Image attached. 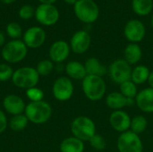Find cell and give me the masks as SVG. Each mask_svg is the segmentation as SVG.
Masks as SVG:
<instances>
[{
  "mask_svg": "<svg viewBox=\"0 0 153 152\" xmlns=\"http://www.w3.org/2000/svg\"><path fill=\"white\" fill-rule=\"evenodd\" d=\"M82 90L87 99L91 101L100 100L106 94V82L102 77L87 75L82 80Z\"/></svg>",
  "mask_w": 153,
  "mask_h": 152,
  "instance_id": "6da1fadb",
  "label": "cell"
},
{
  "mask_svg": "<svg viewBox=\"0 0 153 152\" xmlns=\"http://www.w3.org/2000/svg\"><path fill=\"white\" fill-rule=\"evenodd\" d=\"M74 14L79 21L91 24L100 16V9L94 0H78L74 5Z\"/></svg>",
  "mask_w": 153,
  "mask_h": 152,
  "instance_id": "7a4b0ae2",
  "label": "cell"
},
{
  "mask_svg": "<svg viewBox=\"0 0 153 152\" xmlns=\"http://www.w3.org/2000/svg\"><path fill=\"white\" fill-rule=\"evenodd\" d=\"M24 111L28 120L37 125L46 123L52 115L51 107L44 101L30 102L26 106Z\"/></svg>",
  "mask_w": 153,
  "mask_h": 152,
  "instance_id": "3957f363",
  "label": "cell"
},
{
  "mask_svg": "<svg viewBox=\"0 0 153 152\" xmlns=\"http://www.w3.org/2000/svg\"><path fill=\"white\" fill-rule=\"evenodd\" d=\"M71 131L74 137H76L82 142H87L96 133V125L91 118L81 116L73 121Z\"/></svg>",
  "mask_w": 153,
  "mask_h": 152,
  "instance_id": "277c9868",
  "label": "cell"
},
{
  "mask_svg": "<svg viewBox=\"0 0 153 152\" xmlns=\"http://www.w3.org/2000/svg\"><path fill=\"white\" fill-rule=\"evenodd\" d=\"M39 80V74L32 67H22L13 72L12 81L13 84L22 89H30L37 85Z\"/></svg>",
  "mask_w": 153,
  "mask_h": 152,
  "instance_id": "5b68a950",
  "label": "cell"
},
{
  "mask_svg": "<svg viewBox=\"0 0 153 152\" xmlns=\"http://www.w3.org/2000/svg\"><path fill=\"white\" fill-rule=\"evenodd\" d=\"M27 52L28 47L23 41L13 39L4 44L2 49V56L8 63H18L26 56Z\"/></svg>",
  "mask_w": 153,
  "mask_h": 152,
  "instance_id": "8992f818",
  "label": "cell"
},
{
  "mask_svg": "<svg viewBox=\"0 0 153 152\" xmlns=\"http://www.w3.org/2000/svg\"><path fill=\"white\" fill-rule=\"evenodd\" d=\"M132 66L124 58L117 59L109 65L108 73L112 81L117 84H121L126 81L131 80Z\"/></svg>",
  "mask_w": 153,
  "mask_h": 152,
  "instance_id": "52a82bcc",
  "label": "cell"
},
{
  "mask_svg": "<svg viewBox=\"0 0 153 152\" xmlns=\"http://www.w3.org/2000/svg\"><path fill=\"white\" fill-rule=\"evenodd\" d=\"M117 150L119 152H143V145L139 135L129 130L118 137Z\"/></svg>",
  "mask_w": 153,
  "mask_h": 152,
  "instance_id": "ba28073f",
  "label": "cell"
},
{
  "mask_svg": "<svg viewBox=\"0 0 153 152\" xmlns=\"http://www.w3.org/2000/svg\"><path fill=\"white\" fill-rule=\"evenodd\" d=\"M59 11L52 4H40L35 10L36 20L44 26H52L59 20Z\"/></svg>",
  "mask_w": 153,
  "mask_h": 152,
  "instance_id": "9c48e42d",
  "label": "cell"
},
{
  "mask_svg": "<svg viewBox=\"0 0 153 152\" xmlns=\"http://www.w3.org/2000/svg\"><path fill=\"white\" fill-rule=\"evenodd\" d=\"M124 33L130 43L141 42L146 35V28L144 24L139 20H130L126 22Z\"/></svg>",
  "mask_w": 153,
  "mask_h": 152,
  "instance_id": "30bf717a",
  "label": "cell"
},
{
  "mask_svg": "<svg viewBox=\"0 0 153 152\" xmlns=\"http://www.w3.org/2000/svg\"><path fill=\"white\" fill-rule=\"evenodd\" d=\"M74 94V85L68 77H59L54 82L53 95L59 101H66Z\"/></svg>",
  "mask_w": 153,
  "mask_h": 152,
  "instance_id": "8fae6325",
  "label": "cell"
},
{
  "mask_svg": "<svg viewBox=\"0 0 153 152\" xmlns=\"http://www.w3.org/2000/svg\"><path fill=\"white\" fill-rule=\"evenodd\" d=\"M46 40V32L40 27H30L23 35V42L27 47L38 48L41 47Z\"/></svg>",
  "mask_w": 153,
  "mask_h": 152,
  "instance_id": "7c38bea8",
  "label": "cell"
},
{
  "mask_svg": "<svg viewBox=\"0 0 153 152\" xmlns=\"http://www.w3.org/2000/svg\"><path fill=\"white\" fill-rule=\"evenodd\" d=\"M91 36L86 30H81L76 31L70 41V48L75 54L85 53L91 46Z\"/></svg>",
  "mask_w": 153,
  "mask_h": 152,
  "instance_id": "4fadbf2b",
  "label": "cell"
},
{
  "mask_svg": "<svg viewBox=\"0 0 153 152\" xmlns=\"http://www.w3.org/2000/svg\"><path fill=\"white\" fill-rule=\"evenodd\" d=\"M131 117L130 116L125 112L124 110H116L109 116V124L111 127L118 132V133H125L129 131L131 126Z\"/></svg>",
  "mask_w": 153,
  "mask_h": 152,
  "instance_id": "5bb4252c",
  "label": "cell"
},
{
  "mask_svg": "<svg viewBox=\"0 0 153 152\" xmlns=\"http://www.w3.org/2000/svg\"><path fill=\"white\" fill-rule=\"evenodd\" d=\"M106 104L109 108L113 109L114 111L122 110V108H124L125 107L134 105L135 99L126 98L122 93H120V91H113L108 94L106 98Z\"/></svg>",
  "mask_w": 153,
  "mask_h": 152,
  "instance_id": "9a60e30c",
  "label": "cell"
},
{
  "mask_svg": "<svg viewBox=\"0 0 153 152\" xmlns=\"http://www.w3.org/2000/svg\"><path fill=\"white\" fill-rule=\"evenodd\" d=\"M70 46L64 40H57L54 42L49 48V56L52 61L56 63H62L70 54Z\"/></svg>",
  "mask_w": 153,
  "mask_h": 152,
  "instance_id": "2e32d148",
  "label": "cell"
},
{
  "mask_svg": "<svg viewBox=\"0 0 153 152\" xmlns=\"http://www.w3.org/2000/svg\"><path fill=\"white\" fill-rule=\"evenodd\" d=\"M135 104L144 113H153V89L146 88L138 92Z\"/></svg>",
  "mask_w": 153,
  "mask_h": 152,
  "instance_id": "e0dca14e",
  "label": "cell"
},
{
  "mask_svg": "<svg viewBox=\"0 0 153 152\" xmlns=\"http://www.w3.org/2000/svg\"><path fill=\"white\" fill-rule=\"evenodd\" d=\"M3 106L4 109L14 116L21 115L25 110V104L23 100L16 95H8L4 99Z\"/></svg>",
  "mask_w": 153,
  "mask_h": 152,
  "instance_id": "ac0fdd59",
  "label": "cell"
},
{
  "mask_svg": "<svg viewBox=\"0 0 153 152\" xmlns=\"http://www.w3.org/2000/svg\"><path fill=\"white\" fill-rule=\"evenodd\" d=\"M85 70L87 73V75H95L102 77L107 73V67L96 57H90L86 60L85 64Z\"/></svg>",
  "mask_w": 153,
  "mask_h": 152,
  "instance_id": "d6986e66",
  "label": "cell"
},
{
  "mask_svg": "<svg viewBox=\"0 0 153 152\" xmlns=\"http://www.w3.org/2000/svg\"><path fill=\"white\" fill-rule=\"evenodd\" d=\"M143 56V51L141 47L137 43L128 44L124 50V59L129 65L137 64Z\"/></svg>",
  "mask_w": 153,
  "mask_h": 152,
  "instance_id": "ffe728a7",
  "label": "cell"
},
{
  "mask_svg": "<svg viewBox=\"0 0 153 152\" xmlns=\"http://www.w3.org/2000/svg\"><path fill=\"white\" fill-rule=\"evenodd\" d=\"M65 73L74 80H83L87 76L84 65L78 61H71L65 65Z\"/></svg>",
  "mask_w": 153,
  "mask_h": 152,
  "instance_id": "44dd1931",
  "label": "cell"
},
{
  "mask_svg": "<svg viewBox=\"0 0 153 152\" xmlns=\"http://www.w3.org/2000/svg\"><path fill=\"white\" fill-rule=\"evenodd\" d=\"M83 142L76 137H68L65 139L60 144L61 152H83Z\"/></svg>",
  "mask_w": 153,
  "mask_h": 152,
  "instance_id": "7402d4cb",
  "label": "cell"
},
{
  "mask_svg": "<svg viewBox=\"0 0 153 152\" xmlns=\"http://www.w3.org/2000/svg\"><path fill=\"white\" fill-rule=\"evenodd\" d=\"M150 73H151V71L149 70L147 66L143 65H137L132 71L131 81L134 82L136 85L143 84L146 82H148Z\"/></svg>",
  "mask_w": 153,
  "mask_h": 152,
  "instance_id": "603a6c76",
  "label": "cell"
},
{
  "mask_svg": "<svg viewBox=\"0 0 153 152\" xmlns=\"http://www.w3.org/2000/svg\"><path fill=\"white\" fill-rule=\"evenodd\" d=\"M132 8L137 15H148L152 12L153 0H133Z\"/></svg>",
  "mask_w": 153,
  "mask_h": 152,
  "instance_id": "cb8c5ba5",
  "label": "cell"
},
{
  "mask_svg": "<svg viewBox=\"0 0 153 152\" xmlns=\"http://www.w3.org/2000/svg\"><path fill=\"white\" fill-rule=\"evenodd\" d=\"M147 125H148V121L146 117H144L143 116H135L131 120L130 131L139 135L143 132H145Z\"/></svg>",
  "mask_w": 153,
  "mask_h": 152,
  "instance_id": "d4e9b609",
  "label": "cell"
},
{
  "mask_svg": "<svg viewBox=\"0 0 153 152\" xmlns=\"http://www.w3.org/2000/svg\"><path fill=\"white\" fill-rule=\"evenodd\" d=\"M120 93L127 99H134L138 94L137 85L131 80L126 81L120 84Z\"/></svg>",
  "mask_w": 153,
  "mask_h": 152,
  "instance_id": "484cf974",
  "label": "cell"
},
{
  "mask_svg": "<svg viewBox=\"0 0 153 152\" xmlns=\"http://www.w3.org/2000/svg\"><path fill=\"white\" fill-rule=\"evenodd\" d=\"M28 125V118L26 116L17 115L14 116L10 121V128L14 132H20L25 129Z\"/></svg>",
  "mask_w": 153,
  "mask_h": 152,
  "instance_id": "4316f807",
  "label": "cell"
},
{
  "mask_svg": "<svg viewBox=\"0 0 153 152\" xmlns=\"http://www.w3.org/2000/svg\"><path fill=\"white\" fill-rule=\"evenodd\" d=\"M6 33L10 38H12L13 39H18L22 34V30L19 23L13 22H10L7 24Z\"/></svg>",
  "mask_w": 153,
  "mask_h": 152,
  "instance_id": "83f0119b",
  "label": "cell"
},
{
  "mask_svg": "<svg viewBox=\"0 0 153 152\" xmlns=\"http://www.w3.org/2000/svg\"><path fill=\"white\" fill-rule=\"evenodd\" d=\"M54 68V65L49 60H42L38 64L37 66V72L39 75L46 76L48 75Z\"/></svg>",
  "mask_w": 153,
  "mask_h": 152,
  "instance_id": "f1b7e54d",
  "label": "cell"
},
{
  "mask_svg": "<svg viewBox=\"0 0 153 152\" xmlns=\"http://www.w3.org/2000/svg\"><path fill=\"white\" fill-rule=\"evenodd\" d=\"M89 142L91 143V146L96 151H100L106 148V141L103 138V136H101L99 133H95Z\"/></svg>",
  "mask_w": 153,
  "mask_h": 152,
  "instance_id": "f546056e",
  "label": "cell"
},
{
  "mask_svg": "<svg viewBox=\"0 0 153 152\" xmlns=\"http://www.w3.org/2000/svg\"><path fill=\"white\" fill-rule=\"evenodd\" d=\"M18 14L22 20H30L35 15V9L30 4H23L19 9Z\"/></svg>",
  "mask_w": 153,
  "mask_h": 152,
  "instance_id": "4dcf8cb0",
  "label": "cell"
},
{
  "mask_svg": "<svg viewBox=\"0 0 153 152\" xmlns=\"http://www.w3.org/2000/svg\"><path fill=\"white\" fill-rule=\"evenodd\" d=\"M27 97L31 100V102H37V101H42V99L44 98V93L40 89L38 88H30L26 90Z\"/></svg>",
  "mask_w": 153,
  "mask_h": 152,
  "instance_id": "1f68e13d",
  "label": "cell"
},
{
  "mask_svg": "<svg viewBox=\"0 0 153 152\" xmlns=\"http://www.w3.org/2000/svg\"><path fill=\"white\" fill-rule=\"evenodd\" d=\"M13 72L11 66L5 64H0V82H6L13 77Z\"/></svg>",
  "mask_w": 153,
  "mask_h": 152,
  "instance_id": "d6a6232c",
  "label": "cell"
},
{
  "mask_svg": "<svg viewBox=\"0 0 153 152\" xmlns=\"http://www.w3.org/2000/svg\"><path fill=\"white\" fill-rule=\"evenodd\" d=\"M6 126H7L6 117L4 114V112L2 110H0V133L4 132V130L6 129Z\"/></svg>",
  "mask_w": 153,
  "mask_h": 152,
  "instance_id": "836d02e7",
  "label": "cell"
},
{
  "mask_svg": "<svg viewBox=\"0 0 153 152\" xmlns=\"http://www.w3.org/2000/svg\"><path fill=\"white\" fill-rule=\"evenodd\" d=\"M4 41H5V36L3 31H0V47L4 46Z\"/></svg>",
  "mask_w": 153,
  "mask_h": 152,
  "instance_id": "e575fe53",
  "label": "cell"
},
{
  "mask_svg": "<svg viewBox=\"0 0 153 152\" xmlns=\"http://www.w3.org/2000/svg\"><path fill=\"white\" fill-rule=\"evenodd\" d=\"M148 82H149L151 88H152L153 89V70L152 71H151V73H150V77H149Z\"/></svg>",
  "mask_w": 153,
  "mask_h": 152,
  "instance_id": "d590c367",
  "label": "cell"
},
{
  "mask_svg": "<svg viewBox=\"0 0 153 152\" xmlns=\"http://www.w3.org/2000/svg\"><path fill=\"white\" fill-rule=\"evenodd\" d=\"M41 4H54L55 2H56L57 0H39Z\"/></svg>",
  "mask_w": 153,
  "mask_h": 152,
  "instance_id": "8d00e7d4",
  "label": "cell"
},
{
  "mask_svg": "<svg viewBox=\"0 0 153 152\" xmlns=\"http://www.w3.org/2000/svg\"><path fill=\"white\" fill-rule=\"evenodd\" d=\"M65 3H66V4H75V3L78 1V0H63Z\"/></svg>",
  "mask_w": 153,
  "mask_h": 152,
  "instance_id": "74e56055",
  "label": "cell"
},
{
  "mask_svg": "<svg viewBox=\"0 0 153 152\" xmlns=\"http://www.w3.org/2000/svg\"><path fill=\"white\" fill-rule=\"evenodd\" d=\"M3 4H13V2H15L16 0H0Z\"/></svg>",
  "mask_w": 153,
  "mask_h": 152,
  "instance_id": "f35d334b",
  "label": "cell"
},
{
  "mask_svg": "<svg viewBox=\"0 0 153 152\" xmlns=\"http://www.w3.org/2000/svg\"><path fill=\"white\" fill-rule=\"evenodd\" d=\"M151 24H152V26L153 28V14L152 16V20H151Z\"/></svg>",
  "mask_w": 153,
  "mask_h": 152,
  "instance_id": "ab89813d",
  "label": "cell"
}]
</instances>
